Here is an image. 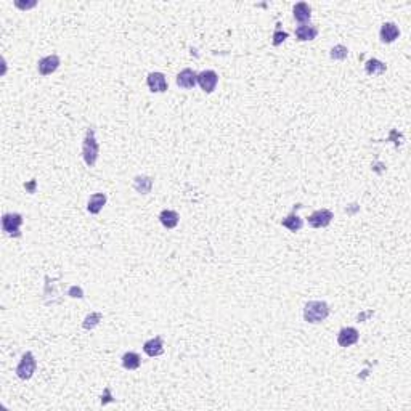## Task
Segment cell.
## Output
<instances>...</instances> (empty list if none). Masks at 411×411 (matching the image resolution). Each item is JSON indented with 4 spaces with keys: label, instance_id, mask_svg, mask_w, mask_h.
I'll return each instance as SVG.
<instances>
[{
    "label": "cell",
    "instance_id": "4",
    "mask_svg": "<svg viewBox=\"0 0 411 411\" xmlns=\"http://www.w3.org/2000/svg\"><path fill=\"white\" fill-rule=\"evenodd\" d=\"M23 225V216L18 214V212H8V214H4L2 217V230L10 234V236H21L19 233V227Z\"/></svg>",
    "mask_w": 411,
    "mask_h": 411
},
{
    "label": "cell",
    "instance_id": "2",
    "mask_svg": "<svg viewBox=\"0 0 411 411\" xmlns=\"http://www.w3.org/2000/svg\"><path fill=\"white\" fill-rule=\"evenodd\" d=\"M98 154H100V145L95 139V130L89 129L82 143V158L85 161V164L89 167H93L96 164Z\"/></svg>",
    "mask_w": 411,
    "mask_h": 411
},
{
    "label": "cell",
    "instance_id": "19",
    "mask_svg": "<svg viewBox=\"0 0 411 411\" xmlns=\"http://www.w3.org/2000/svg\"><path fill=\"white\" fill-rule=\"evenodd\" d=\"M365 71L369 74V76H381V74L387 71V66H385V63H382V61L378 58H369L365 63Z\"/></svg>",
    "mask_w": 411,
    "mask_h": 411
},
{
    "label": "cell",
    "instance_id": "23",
    "mask_svg": "<svg viewBox=\"0 0 411 411\" xmlns=\"http://www.w3.org/2000/svg\"><path fill=\"white\" fill-rule=\"evenodd\" d=\"M289 37V34L286 32V31H283L281 29V24L280 23H277V28H275V32H273V37H271V42H273V45L275 47H278V45H281L286 39H288Z\"/></svg>",
    "mask_w": 411,
    "mask_h": 411
},
{
    "label": "cell",
    "instance_id": "1",
    "mask_svg": "<svg viewBox=\"0 0 411 411\" xmlns=\"http://www.w3.org/2000/svg\"><path fill=\"white\" fill-rule=\"evenodd\" d=\"M329 315V305L325 301H310L304 307V320L307 323H317L325 321Z\"/></svg>",
    "mask_w": 411,
    "mask_h": 411
},
{
    "label": "cell",
    "instance_id": "17",
    "mask_svg": "<svg viewBox=\"0 0 411 411\" xmlns=\"http://www.w3.org/2000/svg\"><path fill=\"white\" fill-rule=\"evenodd\" d=\"M296 207H297V206H296ZM296 207H294V210H292V212H291L289 216H286V217L281 220V225H283L284 228H288L289 231H292V233L299 231V230H301V228L304 227V220L296 214Z\"/></svg>",
    "mask_w": 411,
    "mask_h": 411
},
{
    "label": "cell",
    "instance_id": "15",
    "mask_svg": "<svg viewBox=\"0 0 411 411\" xmlns=\"http://www.w3.org/2000/svg\"><path fill=\"white\" fill-rule=\"evenodd\" d=\"M159 222L163 223V227H166L167 230H172L179 225L180 222V216L175 212V210H170V209H164L163 212L159 214Z\"/></svg>",
    "mask_w": 411,
    "mask_h": 411
},
{
    "label": "cell",
    "instance_id": "14",
    "mask_svg": "<svg viewBox=\"0 0 411 411\" xmlns=\"http://www.w3.org/2000/svg\"><path fill=\"white\" fill-rule=\"evenodd\" d=\"M318 35V28L314 26V24H301L296 29V37L301 42H307V41H314L317 39Z\"/></svg>",
    "mask_w": 411,
    "mask_h": 411
},
{
    "label": "cell",
    "instance_id": "20",
    "mask_svg": "<svg viewBox=\"0 0 411 411\" xmlns=\"http://www.w3.org/2000/svg\"><path fill=\"white\" fill-rule=\"evenodd\" d=\"M142 365V358L136 352H126L122 357V366L129 369V371H133V369H139Z\"/></svg>",
    "mask_w": 411,
    "mask_h": 411
},
{
    "label": "cell",
    "instance_id": "7",
    "mask_svg": "<svg viewBox=\"0 0 411 411\" xmlns=\"http://www.w3.org/2000/svg\"><path fill=\"white\" fill-rule=\"evenodd\" d=\"M61 65V60L58 55H48V56H44L42 60H39V63H37V71H39L41 76H50V74H53Z\"/></svg>",
    "mask_w": 411,
    "mask_h": 411
},
{
    "label": "cell",
    "instance_id": "24",
    "mask_svg": "<svg viewBox=\"0 0 411 411\" xmlns=\"http://www.w3.org/2000/svg\"><path fill=\"white\" fill-rule=\"evenodd\" d=\"M68 296L72 297V299H82L84 297V289L81 286H71L68 289Z\"/></svg>",
    "mask_w": 411,
    "mask_h": 411
},
{
    "label": "cell",
    "instance_id": "10",
    "mask_svg": "<svg viewBox=\"0 0 411 411\" xmlns=\"http://www.w3.org/2000/svg\"><path fill=\"white\" fill-rule=\"evenodd\" d=\"M175 82L180 89H186V90L194 89V85L198 84V72H194L190 68H185L179 72Z\"/></svg>",
    "mask_w": 411,
    "mask_h": 411
},
{
    "label": "cell",
    "instance_id": "22",
    "mask_svg": "<svg viewBox=\"0 0 411 411\" xmlns=\"http://www.w3.org/2000/svg\"><path fill=\"white\" fill-rule=\"evenodd\" d=\"M347 55H348V48L345 45H341V44L339 45H334L331 48V52H329V56L334 61H342V60L347 58Z\"/></svg>",
    "mask_w": 411,
    "mask_h": 411
},
{
    "label": "cell",
    "instance_id": "26",
    "mask_svg": "<svg viewBox=\"0 0 411 411\" xmlns=\"http://www.w3.org/2000/svg\"><path fill=\"white\" fill-rule=\"evenodd\" d=\"M24 188L29 190V193H34V190H35V180H31V183H26V185H24Z\"/></svg>",
    "mask_w": 411,
    "mask_h": 411
},
{
    "label": "cell",
    "instance_id": "6",
    "mask_svg": "<svg viewBox=\"0 0 411 411\" xmlns=\"http://www.w3.org/2000/svg\"><path fill=\"white\" fill-rule=\"evenodd\" d=\"M334 214L329 209H318L308 217V225L312 228H326L332 222Z\"/></svg>",
    "mask_w": 411,
    "mask_h": 411
},
{
    "label": "cell",
    "instance_id": "16",
    "mask_svg": "<svg viewBox=\"0 0 411 411\" xmlns=\"http://www.w3.org/2000/svg\"><path fill=\"white\" fill-rule=\"evenodd\" d=\"M106 201H108V198H106L105 193H95V194H92L90 199H89V204H87V210H89L90 214L96 216V214H100V210L103 209V206L106 204Z\"/></svg>",
    "mask_w": 411,
    "mask_h": 411
},
{
    "label": "cell",
    "instance_id": "3",
    "mask_svg": "<svg viewBox=\"0 0 411 411\" xmlns=\"http://www.w3.org/2000/svg\"><path fill=\"white\" fill-rule=\"evenodd\" d=\"M37 369V362H35V357L32 355V352H26L23 354L21 357V362L18 363L15 373L16 376L23 381H28L34 376V373Z\"/></svg>",
    "mask_w": 411,
    "mask_h": 411
},
{
    "label": "cell",
    "instance_id": "8",
    "mask_svg": "<svg viewBox=\"0 0 411 411\" xmlns=\"http://www.w3.org/2000/svg\"><path fill=\"white\" fill-rule=\"evenodd\" d=\"M146 84L153 93H164L167 90V79L163 72H149Z\"/></svg>",
    "mask_w": 411,
    "mask_h": 411
},
{
    "label": "cell",
    "instance_id": "12",
    "mask_svg": "<svg viewBox=\"0 0 411 411\" xmlns=\"http://www.w3.org/2000/svg\"><path fill=\"white\" fill-rule=\"evenodd\" d=\"M143 352L148 357H159L164 354V344H163V338L161 336H156V338L149 339L143 344Z\"/></svg>",
    "mask_w": 411,
    "mask_h": 411
},
{
    "label": "cell",
    "instance_id": "5",
    "mask_svg": "<svg viewBox=\"0 0 411 411\" xmlns=\"http://www.w3.org/2000/svg\"><path fill=\"white\" fill-rule=\"evenodd\" d=\"M198 84L206 93H212L217 89L219 84V74L212 69H206L198 74Z\"/></svg>",
    "mask_w": 411,
    "mask_h": 411
},
{
    "label": "cell",
    "instance_id": "21",
    "mask_svg": "<svg viewBox=\"0 0 411 411\" xmlns=\"http://www.w3.org/2000/svg\"><path fill=\"white\" fill-rule=\"evenodd\" d=\"M103 320V314H100V312H90L89 315H87L82 321V328L87 329V331H92L93 328H96L100 325V321Z\"/></svg>",
    "mask_w": 411,
    "mask_h": 411
},
{
    "label": "cell",
    "instance_id": "18",
    "mask_svg": "<svg viewBox=\"0 0 411 411\" xmlns=\"http://www.w3.org/2000/svg\"><path fill=\"white\" fill-rule=\"evenodd\" d=\"M133 188L140 194H148L151 193L153 188V179L148 175H136L133 179Z\"/></svg>",
    "mask_w": 411,
    "mask_h": 411
},
{
    "label": "cell",
    "instance_id": "9",
    "mask_svg": "<svg viewBox=\"0 0 411 411\" xmlns=\"http://www.w3.org/2000/svg\"><path fill=\"white\" fill-rule=\"evenodd\" d=\"M360 339V332L358 329L352 328V326H347V328H342L338 334V344L339 347L342 348H347V347H352L358 342Z\"/></svg>",
    "mask_w": 411,
    "mask_h": 411
},
{
    "label": "cell",
    "instance_id": "11",
    "mask_svg": "<svg viewBox=\"0 0 411 411\" xmlns=\"http://www.w3.org/2000/svg\"><path fill=\"white\" fill-rule=\"evenodd\" d=\"M398 35H400V29L395 23H384L381 26V31H379V37H381V42L384 44H392L398 39Z\"/></svg>",
    "mask_w": 411,
    "mask_h": 411
},
{
    "label": "cell",
    "instance_id": "13",
    "mask_svg": "<svg viewBox=\"0 0 411 411\" xmlns=\"http://www.w3.org/2000/svg\"><path fill=\"white\" fill-rule=\"evenodd\" d=\"M292 15H294V19L297 23L305 24L310 21V18H312V8H310V5L305 2H299L292 8Z\"/></svg>",
    "mask_w": 411,
    "mask_h": 411
},
{
    "label": "cell",
    "instance_id": "25",
    "mask_svg": "<svg viewBox=\"0 0 411 411\" xmlns=\"http://www.w3.org/2000/svg\"><path fill=\"white\" fill-rule=\"evenodd\" d=\"M15 5H16L18 8L28 10V8H32V7H35V2H32V4H21V2H15Z\"/></svg>",
    "mask_w": 411,
    "mask_h": 411
}]
</instances>
